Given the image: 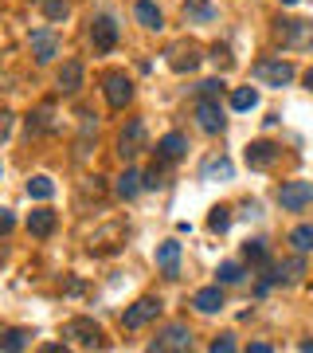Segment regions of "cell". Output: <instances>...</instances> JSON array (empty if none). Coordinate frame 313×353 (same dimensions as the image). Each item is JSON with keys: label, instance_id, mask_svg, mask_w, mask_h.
Wrapping results in <instances>:
<instances>
[{"label": "cell", "instance_id": "d6986e66", "mask_svg": "<svg viewBox=\"0 0 313 353\" xmlns=\"http://www.w3.org/2000/svg\"><path fill=\"white\" fill-rule=\"evenodd\" d=\"M83 87V63H63V71H59V90L63 94H75V90Z\"/></svg>", "mask_w": 313, "mask_h": 353}, {"label": "cell", "instance_id": "ac0fdd59", "mask_svg": "<svg viewBox=\"0 0 313 353\" xmlns=\"http://www.w3.org/2000/svg\"><path fill=\"white\" fill-rule=\"evenodd\" d=\"M145 189V176L138 173V169H125L122 176H118V196H122V201H133V196H138V192Z\"/></svg>", "mask_w": 313, "mask_h": 353}, {"label": "cell", "instance_id": "1f68e13d", "mask_svg": "<svg viewBox=\"0 0 313 353\" xmlns=\"http://www.w3.org/2000/svg\"><path fill=\"white\" fill-rule=\"evenodd\" d=\"M184 16H200V20H212V4H204V0H188L184 4Z\"/></svg>", "mask_w": 313, "mask_h": 353}, {"label": "cell", "instance_id": "d6a6232c", "mask_svg": "<svg viewBox=\"0 0 313 353\" xmlns=\"http://www.w3.org/2000/svg\"><path fill=\"white\" fill-rule=\"evenodd\" d=\"M219 90H224L219 79H204V83H200V99H219Z\"/></svg>", "mask_w": 313, "mask_h": 353}, {"label": "cell", "instance_id": "7a4b0ae2", "mask_svg": "<svg viewBox=\"0 0 313 353\" xmlns=\"http://www.w3.org/2000/svg\"><path fill=\"white\" fill-rule=\"evenodd\" d=\"M255 79L266 83V87H290L294 83V63H286V59H259Z\"/></svg>", "mask_w": 313, "mask_h": 353}, {"label": "cell", "instance_id": "60d3db41", "mask_svg": "<svg viewBox=\"0 0 313 353\" xmlns=\"http://www.w3.org/2000/svg\"><path fill=\"white\" fill-rule=\"evenodd\" d=\"M0 176H4V169H0Z\"/></svg>", "mask_w": 313, "mask_h": 353}, {"label": "cell", "instance_id": "f35d334b", "mask_svg": "<svg viewBox=\"0 0 313 353\" xmlns=\"http://www.w3.org/2000/svg\"><path fill=\"white\" fill-rule=\"evenodd\" d=\"M0 263H4V243H0Z\"/></svg>", "mask_w": 313, "mask_h": 353}, {"label": "cell", "instance_id": "cb8c5ba5", "mask_svg": "<svg viewBox=\"0 0 313 353\" xmlns=\"http://www.w3.org/2000/svg\"><path fill=\"white\" fill-rule=\"evenodd\" d=\"M28 345H32V334H28V330H8V334L0 338V350H8V353L28 350Z\"/></svg>", "mask_w": 313, "mask_h": 353}, {"label": "cell", "instance_id": "e0dca14e", "mask_svg": "<svg viewBox=\"0 0 313 353\" xmlns=\"http://www.w3.org/2000/svg\"><path fill=\"white\" fill-rule=\"evenodd\" d=\"M184 150H188L184 134H164V138L157 141V157H161V161H176V157H184Z\"/></svg>", "mask_w": 313, "mask_h": 353}, {"label": "cell", "instance_id": "83f0119b", "mask_svg": "<svg viewBox=\"0 0 313 353\" xmlns=\"http://www.w3.org/2000/svg\"><path fill=\"white\" fill-rule=\"evenodd\" d=\"M215 283H224V287H231V283H243V267H239V263H219V271H215Z\"/></svg>", "mask_w": 313, "mask_h": 353}, {"label": "cell", "instance_id": "7402d4cb", "mask_svg": "<svg viewBox=\"0 0 313 353\" xmlns=\"http://www.w3.org/2000/svg\"><path fill=\"white\" fill-rule=\"evenodd\" d=\"M28 196H32V201H51V196H55V181H51V176H32V181H28Z\"/></svg>", "mask_w": 313, "mask_h": 353}, {"label": "cell", "instance_id": "e575fe53", "mask_svg": "<svg viewBox=\"0 0 313 353\" xmlns=\"http://www.w3.org/2000/svg\"><path fill=\"white\" fill-rule=\"evenodd\" d=\"M12 228H16V216L8 212V208H0V236H8Z\"/></svg>", "mask_w": 313, "mask_h": 353}, {"label": "cell", "instance_id": "4316f807", "mask_svg": "<svg viewBox=\"0 0 313 353\" xmlns=\"http://www.w3.org/2000/svg\"><path fill=\"white\" fill-rule=\"evenodd\" d=\"M47 130H55V122H51V110L43 106V110H36L28 118V134H47Z\"/></svg>", "mask_w": 313, "mask_h": 353}, {"label": "cell", "instance_id": "f1b7e54d", "mask_svg": "<svg viewBox=\"0 0 313 353\" xmlns=\"http://www.w3.org/2000/svg\"><path fill=\"white\" fill-rule=\"evenodd\" d=\"M243 259H250V263H266V243L263 240H247L243 243Z\"/></svg>", "mask_w": 313, "mask_h": 353}, {"label": "cell", "instance_id": "30bf717a", "mask_svg": "<svg viewBox=\"0 0 313 353\" xmlns=\"http://www.w3.org/2000/svg\"><path fill=\"white\" fill-rule=\"evenodd\" d=\"M32 55H36V63H51V59L59 55V39H55V32H51V28L32 32Z\"/></svg>", "mask_w": 313, "mask_h": 353}, {"label": "cell", "instance_id": "2e32d148", "mask_svg": "<svg viewBox=\"0 0 313 353\" xmlns=\"http://www.w3.org/2000/svg\"><path fill=\"white\" fill-rule=\"evenodd\" d=\"M133 16H138V24L141 28H149V32H161V8H157V4H153V0H138V4H133Z\"/></svg>", "mask_w": 313, "mask_h": 353}, {"label": "cell", "instance_id": "b9f144b4", "mask_svg": "<svg viewBox=\"0 0 313 353\" xmlns=\"http://www.w3.org/2000/svg\"><path fill=\"white\" fill-rule=\"evenodd\" d=\"M0 83H4V79H0Z\"/></svg>", "mask_w": 313, "mask_h": 353}, {"label": "cell", "instance_id": "4dcf8cb0", "mask_svg": "<svg viewBox=\"0 0 313 353\" xmlns=\"http://www.w3.org/2000/svg\"><path fill=\"white\" fill-rule=\"evenodd\" d=\"M204 176H208V181H212V176H231V161H227V157L208 161V165H204Z\"/></svg>", "mask_w": 313, "mask_h": 353}, {"label": "cell", "instance_id": "52a82bcc", "mask_svg": "<svg viewBox=\"0 0 313 353\" xmlns=\"http://www.w3.org/2000/svg\"><path fill=\"white\" fill-rule=\"evenodd\" d=\"M90 43H94V51L118 48V20H114V16H94V20H90Z\"/></svg>", "mask_w": 313, "mask_h": 353}, {"label": "cell", "instance_id": "836d02e7", "mask_svg": "<svg viewBox=\"0 0 313 353\" xmlns=\"http://www.w3.org/2000/svg\"><path fill=\"white\" fill-rule=\"evenodd\" d=\"M231 350H235V338H231V334H224V338L212 341V353H231Z\"/></svg>", "mask_w": 313, "mask_h": 353}, {"label": "cell", "instance_id": "8d00e7d4", "mask_svg": "<svg viewBox=\"0 0 313 353\" xmlns=\"http://www.w3.org/2000/svg\"><path fill=\"white\" fill-rule=\"evenodd\" d=\"M157 185H161V169L153 165L149 173H145V189H157Z\"/></svg>", "mask_w": 313, "mask_h": 353}, {"label": "cell", "instance_id": "d590c367", "mask_svg": "<svg viewBox=\"0 0 313 353\" xmlns=\"http://www.w3.org/2000/svg\"><path fill=\"white\" fill-rule=\"evenodd\" d=\"M12 134V110H0V141Z\"/></svg>", "mask_w": 313, "mask_h": 353}, {"label": "cell", "instance_id": "603a6c76", "mask_svg": "<svg viewBox=\"0 0 313 353\" xmlns=\"http://www.w3.org/2000/svg\"><path fill=\"white\" fill-rule=\"evenodd\" d=\"M290 243H294V252L298 255H310L313 252V224H301L290 232Z\"/></svg>", "mask_w": 313, "mask_h": 353}, {"label": "cell", "instance_id": "f546056e", "mask_svg": "<svg viewBox=\"0 0 313 353\" xmlns=\"http://www.w3.org/2000/svg\"><path fill=\"white\" fill-rule=\"evenodd\" d=\"M208 228H212V232H227V228H231V212H227V208H212Z\"/></svg>", "mask_w": 313, "mask_h": 353}, {"label": "cell", "instance_id": "74e56055", "mask_svg": "<svg viewBox=\"0 0 313 353\" xmlns=\"http://www.w3.org/2000/svg\"><path fill=\"white\" fill-rule=\"evenodd\" d=\"M305 87L313 90V67H310V71H305Z\"/></svg>", "mask_w": 313, "mask_h": 353}, {"label": "cell", "instance_id": "ffe728a7", "mask_svg": "<svg viewBox=\"0 0 313 353\" xmlns=\"http://www.w3.org/2000/svg\"><path fill=\"white\" fill-rule=\"evenodd\" d=\"M176 263H180V243H176V240L161 243V248H157V267L169 271V275H176Z\"/></svg>", "mask_w": 313, "mask_h": 353}, {"label": "cell", "instance_id": "8992f818", "mask_svg": "<svg viewBox=\"0 0 313 353\" xmlns=\"http://www.w3.org/2000/svg\"><path fill=\"white\" fill-rule=\"evenodd\" d=\"M192 345V334H188V326H180V322H173V326L157 330V338L149 341L153 353H164V350H188Z\"/></svg>", "mask_w": 313, "mask_h": 353}, {"label": "cell", "instance_id": "44dd1931", "mask_svg": "<svg viewBox=\"0 0 313 353\" xmlns=\"http://www.w3.org/2000/svg\"><path fill=\"white\" fill-rule=\"evenodd\" d=\"M255 106H259V90L255 87H235L231 90V110L247 114V110H255Z\"/></svg>", "mask_w": 313, "mask_h": 353}, {"label": "cell", "instance_id": "277c9868", "mask_svg": "<svg viewBox=\"0 0 313 353\" xmlns=\"http://www.w3.org/2000/svg\"><path fill=\"white\" fill-rule=\"evenodd\" d=\"M63 338H71L75 345H83V350H94V345H102V330H98V322H90V318H71V322L63 326Z\"/></svg>", "mask_w": 313, "mask_h": 353}, {"label": "cell", "instance_id": "484cf974", "mask_svg": "<svg viewBox=\"0 0 313 353\" xmlns=\"http://www.w3.org/2000/svg\"><path fill=\"white\" fill-rule=\"evenodd\" d=\"M270 271L278 275V283H282V279H286V283H294V279L305 275V263H301V259H290V263H278V267H270Z\"/></svg>", "mask_w": 313, "mask_h": 353}, {"label": "cell", "instance_id": "5b68a950", "mask_svg": "<svg viewBox=\"0 0 313 353\" xmlns=\"http://www.w3.org/2000/svg\"><path fill=\"white\" fill-rule=\"evenodd\" d=\"M196 126H200L204 134H224L227 118H224L219 99H200V102H196Z\"/></svg>", "mask_w": 313, "mask_h": 353}, {"label": "cell", "instance_id": "ba28073f", "mask_svg": "<svg viewBox=\"0 0 313 353\" xmlns=\"http://www.w3.org/2000/svg\"><path fill=\"white\" fill-rule=\"evenodd\" d=\"M157 314H161V299H138V303L122 314V326L125 330H141V326H149Z\"/></svg>", "mask_w": 313, "mask_h": 353}, {"label": "cell", "instance_id": "3957f363", "mask_svg": "<svg viewBox=\"0 0 313 353\" xmlns=\"http://www.w3.org/2000/svg\"><path fill=\"white\" fill-rule=\"evenodd\" d=\"M278 204H282L286 212H301V208H310V204H313V181H286V185L278 189Z\"/></svg>", "mask_w": 313, "mask_h": 353}, {"label": "cell", "instance_id": "ab89813d", "mask_svg": "<svg viewBox=\"0 0 313 353\" xmlns=\"http://www.w3.org/2000/svg\"><path fill=\"white\" fill-rule=\"evenodd\" d=\"M282 4H298V0H282Z\"/></svg>", "mask_w": 313, "mask_h": 353}, {"label": "cell", "instance_id": "8fae6325", "mask_svg": "<svg viewBox=\"0 0 313 353\" xmlns=\"http://www.w3.org/2000/svg\"><path fill=\"white\" fill-rule=\"evenodd\" d=\"M169 67L173 71H196L200 67V48H192V43H176V48H169Z\"/></svg>", "mask_w": 313, "mask_h": 353}, {"label": "cell", "instance_id": "9a60e30c", "mask_svg": "<svg viewBox=\"0 0 313 353\" xmlns=\"http://www.w3.org/2000/svg\"><path fill=\"white\" fill-rule=\"evenodd\" d=\"M28 232L39 236V240H47L51 232H55V212L51 208H36V212L28 216Z\"/></svg>", "mask_w": 313, "mask_h": 353}, {"label": "cell", "instance_id": "4fadbf2b", "mask_svg": "<svg viewBox=\"0 0 313 353\" xmlns=\"http://www.w3.org/2000/svg\"><path fill=\"white\" fill-rule=\"evenodd\" d=\"M274 157H278V150L270 145V141H250L247 145V165L250 169H270Z\"/></svg>", "mask_w": 313, "mask_h": 353}, {"label": "cell", "instance_id": "5bb4252c", "mask_svg": "<svg viewBox=\"0 0 313 353\" xmlns=\"http://www.w3.org/2000/svg\"><path fill=\"white\" fill-rule=\"evenodd\" d=\"M192 306H196L200 314H215V310L224 306V290H219V283H215V287L196 290V299H192Z\"/></svg>", "mask_w": 313, "mask_h": 353}, {"label": "cell", "instance_id": "9c48e42d", "mask_svg": "<svg viewBox=\"0 0 313 353\" xmlns=\"http://www.w3.org/2000/svg\"><path fill=\"white\" fill-rule=\"evenodd\" d=\"M102 90H106V102H110L114 110H125L133 102V83L125 75H106V87Z\"/></svg>", "mask_w": 313, "mask_h": 353}, {"label": "cell", "instance_id": "7c38bea8", "mask_svg": "<svg viewBox=\"0 0 313 353\" xmlns=\"http://www.w3.org/2000/svg\"><path fill=\"white\" fill-rule=\"evenodd\" d=\"M141 145H145V126H141V122H129L125 134H122V141H118V153L129 161V157H138L141 153Z\"/></svg>", "mask_w": 313, "mask_h": 353}, {"label": "cell", "instance_id": "d4e9b609", "mask_svg": "<svg viewBox=\"0 0 313 353\" xmlns=\"http://www.w3.org/2000/svg\"><path fill=\"white\" fill-rule=\"evenodd\" d=\"M39 12L47 16L51 24H59V20H67L71 4H67V0H39Z\"/></svg>", "mask_w": 313, "mask_h": 353}, {"label": "cell", "instance_id": "6da1fadb", "mask_svg": "<svg viewBox=\"0 0 313 353\" xmlns=\"http://www.w3.org/2000/svg\"><path fill=\"white\" fill-rule=\"evenodd\" d=\"M278 39L290 51H305V48H313V24L310 20H282L278 24Z\"/></svg>", "mask_w": 313, "mask_h": 353}]
</instances>
